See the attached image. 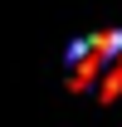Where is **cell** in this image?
<instances>
[{"instance_id": "6da1fadb", "label": "cell", "mask_w": 122, "mask_h": 127, "mask_svg": "<svg viewBox=\"0 0 122 127\" xmlns=\"http://www.w3.org/2000/svg\"><path fill=\"white\" fill-rule=\"evenodd\" d=\"M68 88L93 103L122 98V30H98L68 44Z\"/></svg>"}]
</instances>
